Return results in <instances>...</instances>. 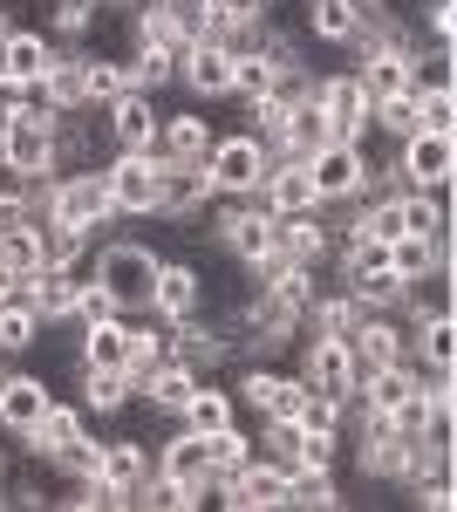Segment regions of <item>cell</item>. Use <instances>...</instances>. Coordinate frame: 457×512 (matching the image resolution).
<instances>
[{
    "label": "cell",
    "mask_w": 457,
    "mask_h": 512,
    "mask_svg": "<svg viewBox=\"0 0 457 512\" xmlns=\"http://www.w3.org/2000/svg\"><path fill=\"white\" fill-rule=\"evenodd\" d=\"M157 260H164V253H157L151 239L110 233V239H96V253H89V280H103V287H110L123 315H144V308H151Z\"/></svg>",
    "instance_id": "6da1fadb"
},
{
    "label": "cell",
    "mask_w": 457,
    "mask_h": 512,
    "mask_svg": "<svg viewBox=\"0 0 457 512\" xmlns=\"http://www.w3.org/2000/svg\"><path fill=\"white\" fill-rule=\"evenodd\" d=\"M48 219H55V226H82L89 239H110L116 226H123V212H116V198H110L103 164L62 171V178H55V198H48Z\"/></svg>",
    "instance_id": "7a4b0ae2"
},
{
    "label": "cell",
    "mask_w": 457,
    "mask_h": 512,
    "mask_svg": "<svg viewBox=\"0 0 457 512\" xmlns=\"http://www.w3.org/2000/svg\"><path fill=\"white\" fill-rule=\"evenodd\" d=\"M212 171L205 158L191 164H164L157 158V219L164 226H185V233H205V212H212Z\"/></svg>",
    "instance_id": "3957f363"
},
{
    "label": "cell",
    "mask_w": 457,
    "mask_h": 512,
    "mask_svg": "<svg viewBox=\"0 0 457 512\" xmlns=\"http://www.w3.org/2000/svg\"><path fill=\"white\" fill-rule=\"evenodd\" d=\"M232 396H239V417H294L307 383L294 369H280V362H239Z\"/></svg>",
    "instance_id": "277c9868"
},
{
    "label": "cell",
    "mask_w": 457,
    "mask_h": 512,
    "mask_svg": "<svg viewBox=\"0 0 457 512\" xmlns=\"http://www.w3.org/2000/svg\"><path fill=\"white\" fill-rule=\"evenodd\" d=\"M267 144L253 137V130H219L212 137V151H205V171H212V192L219 198H239V192H253L260 178H267Z\"/></svg>",
    "instance_id": "5b68a950"
},
{
    "label": "cell",
    "mask_w": 457,
    "mask_h": 512,
    "mask_svg": "<svg viewBox=\"0 0 457 512\" xmlns=\"http://www.w3.org/2000/svg\"><path fill=\"white\" fill-rule=\"evenodd\" d=\"M55 110L48 103H28L21 117L7 123V137H0V151H7V171L14 178H48L55 171Z\"/></svg>",
    "instance_id": "8992f818"
},
{
    "label": "cell",
    "mask_w": 457,
    "mask_h": 512,
    "mask_svg": "<svg viewBox=\"0 0 457 512\" xmlns=\"http://www.w3.org/2000/svg\"><path fill=\"white\" fill-rule=\"evenodd\" d=\"M396 185L403 192H444L457 185V137H437V130H417L396 144Z\"/></svg>",
    "instance_id": "52a82bcc"
},
{
    "label": "cell",
    "mask_w": 457,
    "mask_h": 512,
    "mask_svg": "<svg viewBox=\"0 0 457 512\" xmlns=\"http://www.w3.org/2000/svg\"><path fill=\"white\" fill-rule=\"evenodd\" d=\"M294 376H301L307 390H321V396H348L355 390V355H348L342 335H294Z\"/></svg>",
    "instance_id": "ba28073f"
},
{
    "label": "cell",
    "mask_w": 457,
    "mask_h": 512,
    "mask_svg": "<svg viewBox=\"0 0 457 512\" xmlns=\"http://www.w3.org/2000/svg\"><path fill=\"white\" fill-rule=\"evenodd\" d=\"M144 315H157V321L205 315V267H198V260H185V253H164V260H157L151 308H144Z\"/></svg>",
    "instance_id": "9c48e42d"
},
{
    "label": "cell",
    "mask_w": 457,
    "mask_h": 512,
    "mask_svg": "<svg viewBox=\"0 0 457 512\" xmlns=\"http://www.w3.org/2000/svg\"><path fill=\"white\" fill-rule=\"evenodd\" d=\"M314 103H321V117H328V130H335L342 144H369V96H362L355 69H321Z\"/></svg>",
    "instance_id": "30bf717a"
},
{
    "label": "cell",
    "mask_w": 457,
    "mask_h": 512,
    "mask_svg": "<svg viewBox=\"0 0 457 512\" xmlns=\"http://www.w3.org/2000/svg\"><path fill=\"white\" fill-rule=\"evenodd\" d=\"M103 178H110V198L123 219H157V158L151 151H110Z\"/></svg>",
    "instance_id": "8fae6325"
},
{
    "label": "cell",
    "mask_w": 457,
    "mask_h": 512,
    "mask_svg": "<svg viewBox=\"0 0 457 512\" xmlns=\"http://www.w3.org/2000/svg\"><path fill=\"white\" fill-rule=\"evenodd\" d=\"M48 403H55L48 376H35V369H14V362H0V437H7V444L35 431Z\"/></svg>",
    "instance_id": "7c38bea8"
},
{
    "label": "cell",
    "mask_w": 457,
    "mask_h": 512,
    "mask_svg": "<svg viewBox=\"0 0 457 512\" xmlns=\"http://www.w3.org/2000/svg\"><path fill=\"white\" fill-rule=\"evenodd\" d=\"M157 117H164V103L144 96V89H123L116 103L96 110L103 137H110V151H151V144H157Z\"/></svg>",
    "instance_id": "4fadbf2b"
},
{
    "label": "cell",
    "mask_w": 457,
    "mask_h": 512,
    "mask_svg": "<svg viewBox=\"0 0 457 512\" xmlns=\"http://www.w3.org/2000/svg\"><path fill=\"white\" fill-rule=\"evenodd\" d=\"M307 178H314V198L321 205H342V198L362 192V178H369V144H321L314 158H307Z\"/></svg>",
    "instance_id": "5bb4252c"
},
{
    "label": "cell",
    "mask_w": 457,
    "mask_h": 512,
    "mask_svg": "<svg viewBox=\"0 0 457 512\" xmlns=\"http://www.w3.org/2000/svg\"><path fill=\"white\" fill-rule=\"evenodd\" d=\"M178 89L191 103H226L232 96V48L226 41H191L178 48Z\"/></svg>",
    "instance_id": "9a60e30c"
},
{
    "label": "cell",
    "mask_w": 457,
    "mask_h": 512,
    "mask_svg": "<svg viewBox=\"0 0 457 512\" xmlns=\"http://www.w3.org/2000/svg\"><path fill=\"white\" fill-rule=\"evenodd\" d=\"M82 437H89V410L69 403V396H55V403L41 410V424L28 437H14V444H21V458H41V465H48L55 451H69V444H82Z\"/></svg>",
    "instance_id": "2e32d148"
},
{
    "label": "cell",
    "mask_w": 457,
    "mask_h": 512,
    "mask_svg": "<svg viewBox=\"0 0 457 512\" xmlns=\"http://www.w3.org/2000/svg\"><path fill=\"white\" fill-rule=\"evenodd\" d=\"M212 117L191 103V110H164L157 117V144H151V158H164V164H191V158H205L212 151Z\"/></svg>",
    "instance_id": "e0dca14e"
},
{
    "label": "cell",
    "mask_w": 457,
    "mask_h": 512,
    "mask_svg": "<svg viewBox=\"0 0 457 512\" xmlns=\"http://www.w3.org/2000/svg\"><path fill=\"white\" fill-rule=\"evenodd\" d=\"M76 287H82V274L35 267V274H21V301L41 315V328H69V315H76Z\"/></svg>",
    "instance_id": "ac0fdd59"
},
{
    "label": "cell",
    "mask_w": 457,
    "mask_h": 512,
    "mask_svg": "<svg viewBox=\"0 0 457 512\" xmlns=\"http://www.w3.org/2000/svg\"><path fill=\"white\" fill-rule=\"evenodd\" d=\"M348 355H355V369H389V362L410 355V328L396 315H362L348 335Z\"/></svg>",
    "instance_id": "d6986e66"
},
{
    "label": "cell",
    "mask_w": 457,
    "mask_h": 512,
    "mask_svg": "<svg viewBox=\"0 0 457 512\" xmlns=\"http://www.w3.org/2000/svg\"><path fill=\"white\" fill-rule=\"evenodd\" d=\"M76 403L89 410V424H96V417L116 424V417H130V410H137V390H130V376H123V369H76Z\"/></svg>",
    "instance_id": "ffe728a7"
},
{
    "label": "cell",
    "mask_w": 457,
    "mask_h": 512,
    "mask_svg": "<svg viewBox=\"0 0 457 512\" xmlns=\"http://www.w3.org/2000/svg\"><path fill=\"white\" fill-rule=\"evenodd\" d=\"M389 315L403 321H430V315H457V274H444V267H430V274L403 280V294H396V308Z\"/></svg>",
    "instance_id": "44dd1931"
},
{
    "label": "cell",
    "mask_w": 457,
    "mask_h": 512,
    "mask_svg": "<svg viewBox=\"0 0 457 512\" xmlns=\"http://www.w3.org/2000/svg\"><path fill=\"white\" fill-rule=\"evenodd\" d=\"M355 499L342 492V472L328 465H287V512H348Z\"/></svg>",
    "instance_id": "7402d4cb"
},
{
    "label": "cell",
    "mask_w": 457,
    "mask_h": 512,
    "mask_svg": "<svg viewBox=\"0 0 457 512\" xmlns=\"http://www.w3.org/2000/svg\"><path fill=\"white\" fill-rule=\"evenodd\" d=\"M89 48V41H82ZM82 48H62L55 41V62H48V76L35 82L41 103L55 110V117H76V110H89V89H82Z\"/></svg>",
    "instance_id": "603a6c76"
},
{
    "label": "cell",
    "mask_w": 457,
    "mask_h": 512,
    "mask_svg": "<svg viewBox=\"0 0 457 512\" xmlns=\"http://www.w3.org/2000/svg\"><path fill=\"white\" fill-rule=\"evenodd\" d=\"M178 431H198V437H212V431H226V424H239V396H232V383H198V390L185 396V410L171 417Z\"/></svg>",
    "instance_id": "cb8c5ba5"
},
{
    "label": "cell",
    "mask_w": 457,
    "mask_h": 512,
    "mask_svg": "<svg viewBox=\"0 0 457 512\" xmlns=\"http://www.w3.org/2000/svg\"><path fill=\"white\" fill-rule=\"evenodd\" d=\"M130 362V315L76 328V369H123Z\"/></svg>",
    "instance_id": "d4e9b609"
},
{
    "label": "cell",
    "mask_w": 457,
    "mask_h": 512,
    "mask_svg": "<svg viewBox=\"0 0 457 512\" xmlns=\"http://www.w3.org/2000/svg\"><path fill=\"white\" fill-rule=\"evenodd\" d=\"M48 62H55L48 28H21V21H14V35L0 41V76H7V82H41V76H48Z\"/></svg>",
    "instance_id": "484cf974"
},
{
    "label": "cell",
    "mask_w": 457,
    "mask_h": 512,
    "mask_svg": "<svg viewBox=\"0 0 457 512\" xmlns=\"http://www.w3.org/2000/svg\"><path fill=\"white\" fill-rule=\"evenodd\" d=\"M96 472L110 478V485H137L144 472H157V437H130V431H116L103 437V458H96Z\"/></svg>",
    "instance_id": "4316f807"
},
{
    "label": "cell",
    "mask_w": 457,
    "mask_h": 512,
    "mask_svg": "<svg viewBox=\"0 0 457 512\" xmlns=\"http://www.w3.org/2000/svg\"><path fill=\"white\" fill-rule=\"evenodd\" d=\"M362 28V7L355 0H301V35L321 48H348Z\"/></svg>",
    "instance_id": "83f0119b"
},
{
    "label": "cell",
    "mask_w": 457,
    "mask_h": 512,
    "mask_svg": "<svg viewBox=\"0 0 457 512\" xmlns=\"http://www.w3.org/2000/svg\"><path fill=\"white\" fill-rule=\"evenodd\" d=\"M96 137H103V123H96V110H76V117L55 123V171H89L96 158Z\"/></svg>",
    "instance_id": "f1b7e54d"
},
{
    "label": "cell",
    "mask_w": 457,
    "mask_h": 512,
    "mask_svg": "<svg viewBox=\"0 0 457 512\" xmlns=\"http://www.w3.org/2000/svg\"><path fill=\"white\" fill-rule=\"evenodd\" d=\"M82 89H89V110H103V103H116L123 89H130V55L123 48H82Z\"/></svg>",
    "instance_id": "f546056e"
},
{
    "label": "cell",
    "mask_w": 457,
    "mask_h": 512,
    "mask_svg": "<svg viewBox=\"0 0 457 512\" xmlns=\"http://www.w3.org/2000/svg\"><path fill=\"white\" fill-rule=\"evenodd\" d=\"M35 226H41V267H62V274L89 280V253H96V239L82 233V226H55V219H35Z\"/></svg>",
    "instance_id": "4dcf8cb0"
},
{
    "label": "cell",
    "mask_w": 457,
    "mask_h": 512,
    "mask_svg": "<svg viewBox=\"0 0 457 512\" xmlns=\"http://www.w3.org/2000/svg\"><path fill=\"white\" fill-rule=\"evenodd\" d=\"M41 342H48L41 315L21 301V294H7V301H0V362H21V355H35Z\"/></svg>",
    "instance_id": "1f68e13d"
},
{
    "label": "cell",
    "mask_w": 457,
    "mask_h": 512,
    "mask_svg": "<svg viewBox=\"0 0 457 512\" xmlns=\"http://www.w3.org/2000/svg\"><path fill=\"white\" fill-rule=\"evenodd\" d=\"M253 451H260V444H253V424H246V417H239V424H226V431H212V437H205V458H212V485H232V478L253 465Z\"/></svg>",
    "instance_id": "d6a6232c"
},
{
    "label": "cell",
    "mask_w": 457,
    "mask_h": 512,
    "mask_svg": "<svg viewBox=\"0 0 457 512\" xmlns=\"http://www.w3.org/2000/svg\"><path fill=\"white\" fill-rule=\"evenodd\" d=\"M96 28H110L103 0H48V41H62V48H82V41L96 35Z\"/></svg>",
    "instance_id": "836d02e7"
},
{
    "label": "cell",
    "mask_w": 457,
    "mask_h": 512,
    "mask_svg": "<svg viewBox=\"0 0 457 512\" xmlns=\"http://www.w3.org/2000/svg\"><path fill=\"white\" fill-rule=\"evenodd\" d=\"M321 144H335V130H328V117H321V103L307 96V103L287 110V130H280V151H273V158H314Z\"/></svg>",
    "instance_id": "e575fe53"
},
{
    "label": "cell",
    "mask_w": 457,
    "mask_h": 512,
    "mask_svg": "<svg viewBox=\"0 0 457 512\" xmlns=\"http://www.w3.org/2000/svg\"><path fill=\"white\" fill-rule=\"evenodd\" d=\"M410 355H417L423 369H451L457 376V315L410 321Z\"/></svg>",
    "instance_id": "d590c367"
},
{
    "label": "cell",
    "mask_w": 457,
    "mask_h": 512,
    "mask_svg": "<svg viewBox=\"0 0 457 512\" xmlns=\"http://www.w3.org/2000/svg\"><path fill=\"white\" fill-rule=\"evenodd\" d=\"M130 89H144V96L178 89V48H171V41H157V48H130Z\"/></svg>",
    "instance_id": "8d00e7d4"
},
{
    "label": "cell",
    "mask_w": 457,
    "mask_h": 512,
    "mask_svg": "<svg viewBox=\"0 0 457 512\" xmlns=\"http://www.w3.org/2000/svg\"><path fill=\"white\" fill-rule=\"evenodd\" d=\"M355 82H362L369 103H389V96L410 89V55H362L355 62Z\"/></svg>",
    "instance_id": "74e56055"
},
{
    "label": "cell",
    "mask_w": 457,
    "mask_h": 512,
    "mask_svg": "<svg viewBox=\"0 0 457 512\" xmlns=\"http://www.w3.org/2000/svg\"><path fill=\"white\" fill-rule=\"evenodd\" d=\"M369 130L389 137V144L417 137V130H423V96H417V89H403V96H389V103H369Z\"/></svg>",
    "instance_id": "f35d334b"
},
{
    "label": "cell",
    "mask_w": 457,
    "mask_h": 512,
    "mask_svg": "<svg viewBox=\"0 0 457 512\" xmlns=\"http://www.w3.org/2000/svg\"><path fill=\"white\" fill-rule=\"evenodd\" d=\"M451 185L444 192H403V233H451Z\"/></svg>",
    "instance_id": "ab89813d"
},
{
    "label": "cell",
    "mask_w": 457,
    "mask_h": 512,
    "mask_svg": "<svg viewBox=\"0 0 457 512\" xmlns=\"http://www.w3.org/2000/svg\"><path fill=\"white\" fill-rule=\"evenodd\" d=\"M239 110H246V123H239V130H253V137L267 144V158H273V151H280V130H287V110H294V103H280V96H260V103H239Z\"/></svg>",
    "instance_id": "60d3db41"
},
{
    "label": "cell",
    "mask_w": 457,
    "mask_h": 512,
    "mask_svg": "<svg viewBox=\"0 0 457 512\" xmlns=\"http://www.w3.org/2000/svg\"><path fill=\"white\" fill-rule=\"evenodd\" d=\"M0 260H7L14 274H35V267H41V226H35V219L0 233Z\"/></svg>",
    "instance_id": "b9f144b4"
},
{
    "label": "cell",
    "mask_w": 457,
    "mask_h": 512,
    "mask_svg": "<svg viewBox=\"0 0 457 512\" xmlns=\"http://www.w3.org/2000/svg\"><path fill=\"white\" fill-rule=\"evenodd\" d=\"M110 315H123V308H116V294L103 287V280H82V287H76V315H69V328H89V321H110Z\"/></svg>",
    "instance_id": "7bdbcfd3"
},
{
    "label": "cell",
    "mask_w": 457,
    "mask_h": 512,
    "mask_svg": "<svg viewBox=\"0 0 457 512\" xmlns=\"http://www.w3.org/2000/svg\"><path fill=\"white\" fill-rule=\"evenodd\" d=\"M96 458H103V437L89 431L82 444H69V451H55V458H48V472H55V478H89V472H96Z\"/></svg>",
    "instance_id": "ee69618b"
},
{
    "label": "cell",
    "mask_w": 457,
    "mask_h": 512,
    "mask_svg": "<svg viewBox=\"0 0 457 512\" xmlns=\"http://www.w3.org/2000/svg\"><path fill=\"white\" fill-rule=\"evenodd\" d=\"M294 424H301V431H342V396L307 390V396H301V410H294Z\"/></svg>",
    "instance_id": "f6af8a7d"
},
{
    "label": "cell",
    "mask_w": 457,
    "mask_h": 512,
    "mask_svg": "<svg viewBox=\"0 0 457 512\" xmlns=\"http://www.w3.org/2000/svg\"><path fill=\"white\" fill-rule=\"evenodd\" d=\"M423 130L457 137V89H423Z\"/></svg>",
    "instance_id": "bcb514c9"
},
{
    "label": "cell",
    "mask_w": 457,
    "mask_h": 512,
    "mask_svg": "<svg viewBox=\"0 0 457 512\" xmlns=\"http://www.w3.org/2000/svg\"><path fill=\"white\" fill-rule=\"evenodd\" d=\"M7 294H21V274H14V267L0 260V301H7Z\"/></svg>",
    "instance_id": "7dc6e473"
},
{
    "label": "cell",
    "mask_w": 457,
    "mask_h": 512,
    "mask_svg": "<svg viewBox=\"0 0 457 512\" xmlns=\"http://www.w3.org/2000/svg\"><path fill=\"white\" fill-rule=\"evenodd\" d=\"M7 472H14V458H7V444H0V512H7Z\"/></svg>",
    "instance_id": "c3c4849f"
},
{
    "label": "cell",
    "mask_w": 457,
    "mask_h": 512,
    "mask_svg": "<svg viewBox=\"0 0 457 512\" xmlns=\"http://www.w3.org/2000/svg\"><path fill=\"white\" fill-rule=\"evenodd\" d=\"M14 35V7H7V0H0V41Z\"/></svg>",
    "instance_id": "681fc988"
},
{
    "label": "cell",
    "mask_w": 457,
    "mask_h": 512,
    "mask_svg": "<svg viewBox=\"0 0 457 512\" xmlns=\"http://www.w3.org/2000/svg\"><path fill=\"white\" fill-rule=\"evenodd\" d=\"M7 178H14V171H7V151H0V185H7Z\"/></svg>",
    "instance_id": "f907efd6"
},
{
    "label": "cell",
    "mask_w": 457,
    "mask_h": 512,
    "mask_svg": "<svg viewBox=\"0 0 457 512\" xmlns=\"http://www.w3.org/2000/svg\"><path fill=\"white\" fill-rule=\"evenodd\" d=\"M355 7H396V0H355Z\"/></svg>",
    "instance_id": "816d5d0a"
}]
</instances>
